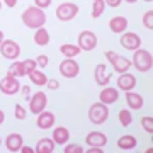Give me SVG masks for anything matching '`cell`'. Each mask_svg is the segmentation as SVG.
Segmentation results:
<instances>
[{
	"instance_id": "6da1fadb",
	"label": "cell",
	"mask_w": 153,
	"mask_h": 153,
	"mask_svg": "<svg viewBox=\"0 0 153 153\" xmlns=\"http://www.w3.org/2000/svg\"><path fill=\"white\" fill-rule=\"evenodd\" d=\"M22 24L29 29H39L46 24V14H44L43 9H38L36 5L27 7L26 10L22 12Z\"/></svg>"
},
{
	"instance_id": "7a4b0ae2",
	"label": "cell",
	"mask_w": 153,
	"mask_h": 153,
	"mask_svg": "<svg viewBox=\"0 0 153 153\" xmlns=\"http://www.w3.org/2000/svg\"><path fill=\"white\" fill-rule=\"evenodd\" d=\"M131 65L134 66L138 71H141V73L150 71V68H152V65H153L152 53H150L148 49H141V48L134 49V55H133Z\"/></svg>"
},
{
	"instance_id": "3957f363",
	"label": "cell",
	"mask_w": 153,
	"mask_h": 153,
	"mask_svg": "<svg viewBox=\"0 0 153 153\" xmlns=\"http://www.w3.org/2000/svg\"><path fill=\"white\" fill-rule=\"evenodd\" d=\"M88 119H90L92 124H104L105 121L109 119V109H107V105L102 104L100 100L92 104L90 109H88Z\"/></svg>"
},
{
	"instance_id": "277c9868",
	"label": "cell",
	"mask_w": 153,
	"mask_h": 153,
	"mask_svg": "<svg viewBox=\"0 0 153 153\" xmlns=\"http://www.w3.org/2000/svg\"><path fill=\"white\" fill-rule=\"evenodd\" d=\"M105 58H107V61H109V65L114 68L116 73H126V71L131 68V60H128V58H124V56L117 55V53H114V51H107L105 53Z\"/></svg>"
},
{
	"instance_id": "5b68a950",
	"label": "cell",
	"mask_w": 153,
	"mask_h": 153,
	"mask_svg": "<svg viewBox=\"0 0 153 153\" xmlns=\"http://www.w3.org/2000/svg\"><path fill=\"white\" fill-rule=\"evenodd\" d=\"M78 12H80V7L76 5V4H73V2H63L56 9V19L61 22H68L71 19H75L78 16Z\"/></svg>"
},
{
	"instance_id": "8992f818",
	"label": "cell",
	"mask_w": 153,
	"mask_h": 153,
	"mask_svg": "<svg viewBox=\"0 0 153 153\" xmlns=\"http://www.w3.org/2000/svg\"><path fill=\"white\" fill-rule=\"evenodd\" d=\"M0 53H2V56L5 60L16 61L19 58V55H21V46L14 39H4L2 44H0Z\"/></svg>"
},
{
	"instance_id": "52a82bcc",
	"label": "cell",
	"mask_w": 153,
	"mask_h": 153,
	"mask_svg": "<svg viewBox=\"0 0 153 153\" xmlns=\"http://www.w3.org/2000/svg\"><path fill=\"white\" fill-rule=\"evenodd\" d=\"M19 90H21L19 78H16V76H12V75H5L2 78V82H0V92L4 94V95H16Z\"/></svg>"
},
{
	"instance_id": "ba28073f",
	"label": "cell",
	"mask_w": 153,
	"mask_h": 153,
	"mask_svg": "<svg viewBox=\"0 0 153 153\" xmlns=\"http://www.w3.org/2000/svg\"><path fill=\"white\" fill-rule=\"evenodd\" d=\"M76 41H78V48L82 49V51H92L97 46V36L92 31H82V33L78 34Z\"/></svg>"
},
{
	"instance_id": "9c48e42d",
	"label": "cell",
	"mask_w": 153,
	"mask_h": 153,
	"mask_svg": "<svg viewBox=\"0 0 153 153\" xmlns=\"http://www.w3.org/2000/svg\"><path fill=\"white\" fill-rule=\"evenodd\" d=\"M60 73L65 78H75L80 73V65L75 61V58H65L60 63Z\"/></svg>"
},
{
	"instance_id": "30bf717a",
	"label": "cell",
	"mask_w": 153,
	"mask_h": 153,
	"mask_svg": "<svg viewBox=\"0 0 153 153\" xmlns=\"http://www.w3.org/2000/svg\"><path fill=\"white\" fill-rule=\"evenodd\" d=\"M46 105H48V95L44 92H36L33 95V99L29 100V111H31L33 114L43 112V111L46 109Z\"/></svg>"
},
{
	"instance_id": "8fae6325",
	"label": "cell",
	"mask_w": 153,
	"mask_h": 153,
	"mask_svg": "<svg viewBox=\"0 0 153 153\" xmlns=\"http://www.w3.org/2000/svg\"><path fill=\"white\" fill-rule=\"evenodd\" d=\"M121 46L128 51H134V49L141 48V38L136 33H123L121 36Z\"/></svg>"
},
{
	"instance_id": "7c38bea8",
	"label": "cell",
	"mask_w": 153,
	"mask_h": 153,
	"mask_svg": "<svg viewBox=\"0 0 153 153\" xmlns=\"http://www.w3.org/2000/svg\"><path fill=\"white\" fill-rule=\"evenodd\" d=\"M94 78H95L97 85H100V87L109 85V82H111V71L107 70V65L99 63V65L95 66V70H94Z\"/></svg>"
},
{
	"instance_id": "4fadbf2b",
	"label": "cell",
	"mask_w": 153,
	"mask_h": 153,
	"mask_svg": "<svg viewBox=\"0 0 153 153\" xmlns=\"http://www.w3.org/2000/svg\"><path fill=\"white\" fill-rule=\"evenodd\" d=\"M136 87V76L131 75L129 71H126V73H121L117 76V90H133V88Z\"/></svg>"
},
{
	"instance_id": "5bb4252c",
	"label": "cell",
	"mask_w": 153,
	"mask_h": 153,
	"mask_svg": "<svg viewBox=\"0 0 153 153\" xmlns=\"http://www.w3.org/2000/svg\"><path fill=\"white\" fill-rule=\"evenodd\" d=\"M85 141H87L88 146H99V148H104L107 145V136L100 131H90L85 136Z\"/></svg>"
},
{
	"instance_id": "9a60e30c",
	"label": "cell",
	"mask_w": 153,
	"mask_h": 153,
	"mask_svg": "<svg viewBox=\"0 0 153 153\" xmlns=\"http://www.w3.org/2000/svg\"><path fill=\"white\" fill-rule=\"evenodd\" d=\"M100 102L105 105H111V104H114V102H117V99H119V92H117V88L114 87H107L105 85L104 90H100Z\"/></svg>"
},
{
	"instance_id": "2e32d148",
	"label": "cell",
	"mask_w": 153,
	"mask_h": 153,
	"mask_svg": "<svg viewBox=\"0 0 153 153\" xmlns=\"http://www.w3.org/2000/svg\"><path fill=\"white\" fill-rule=\"evenodd\" d=\"M55 126V114L49 111H43L38 114V128L39 129H49Z\"/></svg>"
},
{
	"instance_id": "e0dca14e",
	"label": "cell",
	"mask_w": 153,
	"mask_h": 153,
	"mask_svg": "<svg viewBox=\"0 0 153 153\" xmlns=\"http://www.w3.org/2000/svg\"><path fill=\"white\" fill-rule=\"evenodd\" d=\"M22 145H24V140H22L21 134H17V133H12L9 136L5 138V146L9 152H21Z\"/></svg>"
},
{
	"instance_id": "ac0fdd59",
	"label": "cell",
	"mask_w": 153,
	"mask_h": 153,
	"mask_svg": "<svg viewBox=\"0 0 153 153\" xmlns=\"http://www.w3.org/2000/svg\"><path fill=\"white\" fill-rule=\"evenodd\" d=\"M109 27H111V31H112V33L123 34L126 31V27H128V19H126V17H123V16L112 17V19L109 21Z\"/></svg>"
},
{
	"instance_id": "d6986e66",
	"label": "cell",
	"mask_w": 153,
	"mask_h": 153,
	"mask_svg": "<svg viewBox=\"0 0 153 153\" xmlns=\"http://www.w3.org/2000/svg\"><path fill=\"white\" fill-rule=\"evenodd\" d=\"M126 102H128V105H129V109L138 111V109H141V107H143V104H145V99H143L140 94L128 90V92H126Z\"/></svg>"
},
{
	"instance_id": "ffe728a7",
	"label": "cell",
	"mask_w": 153,
	"mask_h": 153,
	"mask_svg": "<svg viewBox=\"0 0 153 153\" xmlns=\"http://www.w3.org/2000/svg\"><path fill=\"white\" fill-rule=\"evenodd\" d=\"M51 140L55 141V145H66L68 140H70V131H68L66 128H63V126L55 128V131H53V138H51Z\"/></svg>"
},
{
	"instance_id": "44dd1931",
	"label": "cell",
	"mask_w": 153,
	"mask_h": 153,
	"mask_svg": "<svg viewBox=\"0 0 153 153\" xmlns=\"http://www.w3.org/2000/svg\"><path fill=\"white\" fill-rule=\"evenodd\" d=\"M60 53L65 58H76V56L82 53V49L78 48V44H61L60 46Z\"/></svg>"
},
{
	"instance_id": "7402d4cb",
	"label": "cell",
	"mask_w": 153,
	"mask_h": 153,
	"mask_svg": "<svg viewBox=\"0 0 153 153\" xmlns=\"http://www.w3.org/2000/svg\"><path fill=\"white\" fill-rule=\"evenodd\" d=\"M55 150V141L51 140V138H43V140H39L38 145H36V153H53Z\"/></svg>"
},
{
	"instance_id": "603a6c76",
	"label": "cell",
	"mask_w": 153,
	"mask_h": 153,
	"mask_svg": "<svg viewBox=\"0 0 153 153\" xmlns=\"http://www.w3.org/2000/svg\"><path fill=\"white\" fill-rule=\"evenodd\" d=\"M136 138L131 134H124L117 140V148H121V150H133V148H136Z\"/></svg>"
},
{
	"instance_id": "cb8c5ba5",
	"label": "cell",
	"mask_w": 153,
	"mask_h": 153,
	"mask_svg": "<svg viewBox=\"0 0 153 153\" xmlns=\"http://www.w3.org/2000/svg\"><path fill=\"white\" fill-rule=\"evenodd\" d=\"M27 76L31 78V82H33L34 85H38V87H44V85L48 83V76L44 75L41 70H38V68H36V70H33Z\"/></svg>"
},
{
	"instance_id": "d4e9b609",
	"label": "cell",
	"mask_w": 153,
	"mask_h": 153,
	"mask_svg": "<svg viewBox=\"0 0 153 153\" xmlns=\"http://www.w3.org/2000/svg\"><path fill=\"white\" fill-rule=\"evenodd\" d=\"M34 43L38 44V46H48L49 44V33L44 27L36 29V33H34Z\"/></svg>"
},
{
	"instance_id": "484cf974",
	"label": "cell",
	"mask_w": 153,
	"mask_h": 153,
	"mask_svg": "<svg viewBox=\"0 0 153 153\" xmlns=\"http://www.w3.org/2000/svg\"><path fill=\"white\" fill-rule=\"evenodd\" d=\"M7 75H12L16 76V78H22V76H26V71H24V65H22V61H14L9 68V73Z\"/></svg>"
},
{
	"instance_id": "4316f807",
	"label": "cell",
	"mask_w": 153,
	"mask_h": 153,
	"mask_svg": "<svg viewBox=\"0 0 153 153\" xmlns=\"http://www.w3.org/2000/svg\"><path fill=\"white\" fill-rule=\"evenodd\" d=\"M104 10H105L104 0H94V4H92V17L94 19H99V17L104 14Z\"/></svg>"
},
{
	"instance_id": "83f0119b",
	"label": "cell",
	"mask_w": 153,
	"mask_h": 153,
	"mask_svg": "<svg viewBox=\"0 0 153 153\" xmlns=\"http://www.w3.org/2000/svg\"><path fill=\"white\" fill-rule=\"evenodd\" d=\"M119 123H121V126L128 128L133 123V114L128 109H121L119 111Z\"/></svg>"
},
{
	"instance_id": "f1b7e54d",
	"label": "cell",
	"mask_w": 153,
	"mask_h": 153,
	"mask_svg": "<svg viewBox=\"0 0 153 153\" xmlns=\"http://www.w3.org/2000/svg\"><path fill=\"white\" fill-rule=\"evenodd\" d=\"M141 126H143V129H145L148 134H153V119L150 117V116L141 117Z\"/></svg>"
},
{
	"instance_id": "f546056e",
	"label": "cell",
	"mask_w": 153,
	"mask_h": 153,
	"mask_svg": "<svg viewBox=\"0 0 153 153\" xmlns=\"http://www.w3.org/2000/svg\"><path fill=\"white\" fill-rule=\"evenodd\" d=\"M143 26L146 29H153V10H146L143 16Z\"/></svg>"
},
{
	"instance_id": "4dcf8cb0",
	"label": "cell",
	"mask_w": 153,
	"mask_h": 153,
	"mask_svg": "<svg viewBox=\"0 0 153 153\" xmlns=\"http://www.w3.org/2000/svg\"><path fill=\"white\" fill-rule=\"evenodd\" d=\"M22 65H24V71H26V75H29L33 70H36V68H38L36 60H24V61H22Z\"/></svg>"
},
{
	"instance_id": "1f68e13d",
	"label": "cell",
	"mask_w": 153,
	"mask_h": 153,
	"mask_svg": "<svg viewBox=\"0 0 153 153\" xmlns=\"http://www.w3.org/2000/svg\"><path fill=\"white\" fill-rule=\"evenodd\" d=\"M14 116H16V119L24 121V119H26V116H27V112H26V109H24L21 104H17L16 109H14Z\"/></svg>"
},
{
	"instance_id": "d6a6232c",
	"label": "cell",
	"mask_w": 153,
	"mask_h": 153,
	"mask_svg": "<svg viewBox=\"0 0 153 153\" xmlns=\"http://www.w3.org/2000/svg\"><path fill=\"white\" fill-rule=\"evenodd\" d=\"M63 152L65 153H83V150L80 145H66Z\"/></svg>"
},
{
	"instance_id": "836d02e7",
	"label": "cell",
	"mask_w": 153,
	"mask_h": 153,
	"mask_svg": "<svg viewBox=\"0 0 153 153\" xmlns=\"http://www.w3.org/2000/svg\"><path fill=\"white\" fill-rule=\"evenodd\" d=\"M36 63H38V68H46L48 63H49V60H48V56L46 55H39L38 60H36Z\"/></svg>"
},
{
	"instance_id": "e575fe53",
	"label": "cell",
	"mask_w": 153,
	"mask_h": 153,
	"mask_svg": "<svg viewBox=\"0 0 153 153\" xmlns=\"http://www.w3.org/2000/svg\"><path fill=\"white\" fill-rule=\"evenodd\" d=\"M51 2H53V0H34V5L38 7V9H48L49 5H51Z\"/></svg>"
},
{
	"instance_id": "d590c367",
	"label": "cell",
	"mask_w": 153,
	"mask_h": 153,
	"mask_svg": "<svg viewBox=\"0 0 153 153\" xmlns=\"http://www.w3.org/2000/svg\"><path fill=\"white\" fill-rule=\"evenodd\" d=\"M46 87H48L49 90H56V88H60V82H56V80H48Z\"/></svg>"
},
{
	"instance_id": "8d00e7d4",
	"label": "cell",
	"mask_w": 153,
	"mask_h": 153,
	"mask_svg": "<svg viewBox=\"0 0 153 153\" xmlns=\"http://www.w3.org/2000/svg\"><path fill=\"white\" fill-rule=\"evenodd\" d=\"M104 2H105V5H109V7H112V9H116V7L121 5V2H123V0H104Z\"/></svg>"
},
{
	"instance_id": "74e56055",
	"label": "cell",
	"mask_w": 153,
	"mask_h": 153,
	"mask_svg": "<svg viewBox=\"0 0 153 153\" xmlns=\"http://www.w3.org/2000/svg\"><path fill=\"white\" fill-rule=\"evenodd\" d=\"M2 4H5L7 7H16V4H17V0H2Z\"/></svg>"
},
{
	"instance_id": "f35d334b",
	"label": "cell",
	"mask_w": 153,
	"mask_h": 153,
	"mask_svg": "<svg viewBox=\"0 0 153 153\" xmlns=\"http://www.w3.org/2000/svg\"><path fill=\"white\" fill-rule=\"evenodd\" d=\"M104 150H100L99 146H90V150H87V153H102Z\"/></svg>"
},
{
	"instance_id": "ab89813d",
	"label": "cell",
	"mask_w": 153,
	"mask_h": 153,
	"mask_svg": "<svg viewBox=\"0 0 153 153\" xmlns=\"http://www.w3.org/2000/svg\"><path fill=\"white\" fill-rule=\"evenodd\" d=\"M21 152H22V153H34V150H33L31 146H24V145H22Z\"/></svg>"
},
{
	"instance_id": "60d3db41",
	"label": "cell",
	"mask_w": 153,
	"mask_h": 153,
	"mask_svg": "<svg viewBox=\"0 0 153 153\" xmlns=\"http://www.w3.org/2000/svg\"><path fill=\"white\" fill-rule=\"evenodd\" d=\"M4 121H5V114H4V111L0 109V124H2Z\"/></svg>"
},
{
	"instance_id": "b9f144b4",
	"label": "cell",
	"mask_w": 153,
	"mask_h": 153,
	"mask_svg": "<svg viewBox=\"0 0 153 153\" xmlns=\"http://www.w3.org/2000/svg\"><path fill=\"white\" fill-rule=\"evenodd\" d=\"M21 90H22V94H26V95L29 94V87H21Z\"/></svg>"
},
{
	"instance_id": "7bdbcfd3",
	"label": "cell",
	"mask_w": 153,
	"mask_h": 153,
	"mask_svg": "<svg viewBox=\"0 0 153 153\" xmlns=\"http://www.w3.org/2000/svg\"><path fill=\"white\" fill-rule=\"evenodd\" d=\"M2 41H4V33L0 31V44H2Z\"/></svg>"
},
{
	"instance_id": "ee69618b",
	"label": "cell",
	"mask_w": 153,
	"mask_h": 153,
	"mask_svg": "<svg viewBox=\"0 0 153 153\" xmlns=\"http://www.w3.org/2000/svg\"><path fill=\"white\" fill-rule=\"evenodd\" d=\"M124 2H128V4H134V2H138V0H124Z\"/></svg>"
},
{
	"instance_id": "f6af8a7d",
	"label": "cell",
	"mask_w": 153,
	"mask_h": 153,
	"mask_svg": "<svg viewBox=\"0 0 153 153\" xmlns=\"http://www.w3.org/2000/svg\"><path fill=\"white\" fill-rule=\"evenodd\" d=\"M143 2H148V4H150V2H153V0H143Z\"/></svg>"
},
{
	"instance_id": "bcb514c9",
	"label": "cell",
	"mask_w": 153,
	"mask_h": 153,
	"mask_svg": "<svg viewBox=\"0 0 153 153\" xmlns=\"http://www.w3.org/2000/svg\"><path fill=\"white\" fill-rule=\"evenodd\" d=\"M0 10H2V0H0Z\"/></svg>"
},
{
	"instance_id": "7dc6e473",
	"label": "cell",
	"mask_w": 153,
	"mask_h": 153,
	"mask_svg": "<svg viewBox=\"0 0 153 153\" xmlns=\"http://www.w3.org/2000/svg\"><path fill=\"white\" fill-rule=\"evenodd\" d=\"M0 145H2V140H0Z\"/></svg>"
}]
</instances>
